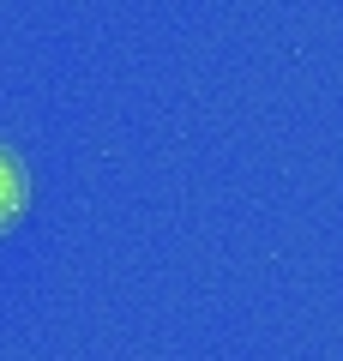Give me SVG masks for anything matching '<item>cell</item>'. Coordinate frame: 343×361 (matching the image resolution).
<instances>
[{
    "mask_svg": "<svg viewBox=\"0 0 343 361\" xmlns=\"http://www.w3.org/2000/svg\"><path fill=\"white\" fill-rule=\"evenodd\" d=\"M25 211V169H18V157L0 145V229Z\"/></svg>",
    "mask_w": 343,
    "mask_h": 361,
    "instance_id": "6da1fadb",
    "label": "cell"
}]
</instances>
